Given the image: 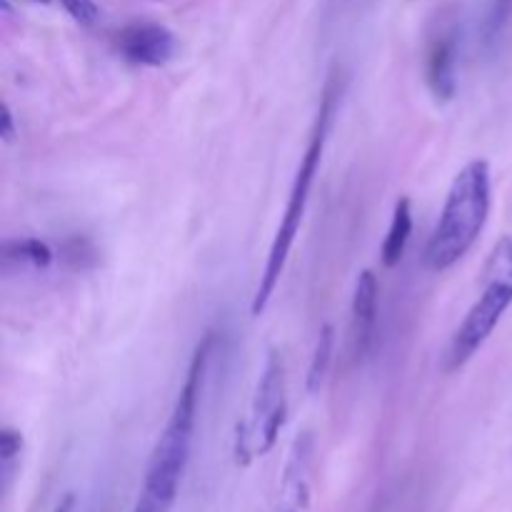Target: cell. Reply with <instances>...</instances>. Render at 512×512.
Segmentation results:
<instances>
[{"instance_id": "1", "label": "cell", "mask_w": 512, "mask_h": 512, "mask_svg": "<svg viewBox=\"0 0 512 512\" xmlns=\"http://www.w3.org/2000/svg\"><path fill=\"white\" fill-rule=\"evenodd\" d=\"M210 345H213V335L208 333L200 340L198 348H195L190 368L185 373L183 385H180L178 398H175L168 425L160 433L153 455H150L143 490H140L133 512H170V508H173L178 485L183 480L185 465H188L190 458V445H193L195 413H198L200 385H203Z\"/></svg>"}, {"instance_id": "2", "label": "cell", "mask_w": 512, "mask_h": 512, "mask_svg": "<svg viewBox=\"0 0 512 512\" xmlns=\"http://www.w3.org/2000/svg\"><path fill=\"white\" fill-rule=\"evenodd\" d=\"M493 205V178L485 160H473L455 175L443 213L425 248V263L435 273L450 270L478 243Z\"/></svg>"}, {"instance_id": "3", "label": "cell", "mask_w": 512, "mask_h": 512, "mask_svg": "<svg viewBox=\"0 0 512 512\" xmlns=\"http://www.w3.org/2000/svg\"><path fill=\"white\" fill-rule=\"evenodd\" d=\"M333 100H335V88L328 85L325 88V98L320 103V113H318V123H315L313 138H310L308 150H305L303 160L298 165V173H295L293 188H290L288 195V205H285V213L280 218L278 230H275L273 245H270L268 260H265L263 275H260L258 290L253 295V318H260L268 308L270 298H273L275 288H278L280 278L285 273V265H288L290 250H293L295 238L300 233V223L305 218V210H308V200H310V190H313L315 175H318L320 160H323V150H325V138H328V125H330V115H333Z\"/></svg>"}, {"instance_id": "4", "label": "cell", "mask_w": 512, "mask_h": 512, "mask_svg": "<svg viewBox=\"0 0 512 512\" xmlns=\"http://www.w3.org/2000/svg\"><path fill=\"white\" fill-rule=\"evenodd\" d=\"M512 305V235L495 243L483 270V290L470 305L468 315L450 338L443 358L445 373H455L473 360V355L488 343L503 315Z\"/></svg>"}, {"instance_id": "5", "label": "cell", "mask_w": 512, "mask_h": 512, "mask_svg": "<svg viewBox=\"0 0 512 512\" xmlns=\"http://www.w3.org/2000/svg\"><path fill=\"white\" fill-rule=\"evenodd\" d=\"M288 415V383H285V365L280 353L270 350L265 358L263 373L255 385L248 415L240 420L235 435V458L248 465L250 460L270 453L283 430Z\"/></svg>"}, {"instance_id": "6", "label": "cell", "mask_w": 512, "mask_h": 512, "mask_svg": "<svg viewBox=\"0 0 512 512\" xmlns=\"http://www.w3.org/2000/svg\"><path fill=\"white\" fill-rule=\"evenodd\" d=\"M460 30L453 15H440L428 33L425 50V80L438 100H450L458 88Z\"/></svg>"}, {"instance_id": "7", "label": "cell", "mask_w": 512, "mask_h": 512, "mask_svg": "<svg viewBox=\"0 0 512 512\" xmlns=\"http://www.w3.org/2000/svg\"><path fill=\"white\" fill-rule=\"evenodd\" d=\"M315 440L313 433H300L290 448L280 480L278 512H308L310 493H313Z\"/></svg>"}, {"instance_id": "8", "label": "cell", "mask_w": 512, "mask_h": 512, "mask_svg": "<svg viewBox=\"0 0 512 512\" xmlns=\"http://www.w3.org/2000/svg\"><path fill=\"white\" fill-rule=\"evenodd\" d=\"M118 48L130 63L160 68L170 63L178 50V40L165 25L158 23H133L125 25L118 33Z\"/></svg>"}, {"instance_id": "9", "label": "cell", "mask_w": 512, "mask_h": 512, "mask_svg": "<svg viewBox=\"0 0 512 512\" xmlns=\"http://www.w3.org/2000/svg\"><path fill=\"white\" fill-rule=\"evenodd\" d=\"M378 278L373 270H363L358 275L353 293V308H350V348L355 358L368 355L373 343L375 323H378Z\"/></svg>"}, {"instance_id": "10", "label": "cell", "mask_w": 512, "mask_h": 512, "mask_svg": "<svg viewBox=\"0 0 512 512\" xmlns=\"http://www.w3.org/2000/svg\"><path fill=\"white\" fill-rule=\"evenodd\" d=\"M410 235H413V210H410V200L403 198L395 205L393 220H390L388 235H385L383 250H380V258H383L385 268H395L403 260L405 248L410 243Z\"/></svg>"}, {"instance_id": "11", "label": "cell", "mask_w": 512, "mask_h": 512, "mask_svg": "<svg viewBox=\"0 0 512 512\" xmlns=\"http://www.w3.org/2000/svg\"><path fill=\"white\" fill-rule=\"evenodd\" d=\"M3 258L10 260V263L30 265V268H48V265L53 263V250L38 238L5 240Z\"/></svg>"}, {"instance_id": "12", "label": "cell", "mask_w": 512, "mask_h": 512, "mask_svg": "<svg viewBox=\"0 0 512 512\" xmlns=\"http://www.w3.org/2000/svg\"><path fill=\"white\" fill-rule=\"evenodd\" d=\"M333 348H335V330L333 325H323L318 333V343H315L313 358H310V368H308V390L315 393L323 383L325 373L330 368V360H333Z\"/></svg>"}, {"instance_id": "13", "label": "cell", "mask_w": 512, "mask_h": 512, "mask_svg": "<svg viewBox=\"0 0 512 512\" xmlns=\"http://www.w3.org/2000/svg\"><path fill=\"white\" fill-rule=\"evenodd\" d=\"M512 23V0H493L485 18V43L495 45Z\"/></svg>"}, {"instance_id": "14", "label": "cell", "mask_w": 512, "mask_h": 512, "mask_svg": "<svg viewBox=\"0 0 512 512\" xmlns=\"http://www.w3.org/2000/svg\"><path fill=\"white\" fill-rule=\"evenodd\" d=\"M60 5L83 28H93L100 18V10L95 5V0H60Z\"/></svg>"}, {"instance_id": "15", "label": "cell", "mask_w": 512, "mask_h": 512, "mask_svg": "<svg viewBox=\"0 0 512 512\" xmlns=\"http://www.w3.org/2000/svg\"><path fill=\"white\" fill-rule=\"evenodd\" d=\"M20 450H23V438H20V433L5 428L3 433H0V460H3L5 468L18 458Z\"/></svg>"}, {"instance_id": "16", "label": "cell", "mask_w": 512, "mask_h": 512, "mask_svg": "<svg viewBox=\"0 0 512 512\" xmlns=\"http://www.w3.org/2000/svg\"><path fill=\"white\" fill-rule=\"evenodd\" d=\"M0 135H3V140H10L15 135L13 115H10L8 105H5V103H3V115H0Z\"/></svg>"}, {"instance_id": "17", "label": "cell", "mask_w": 512, "mask_h": 512, "mask_svg": "<svg viewBox=\"0 0 512 512\" xmlns=\"http://www.w3.org/2000/svg\"><path fill=\"white\" fill-rule=\"evenodd\" d=\"M73 503H75V498H73V495H65V498L60 500V505H58V508H55L53 512H73Z\"/></svg>"}]
</instances>
